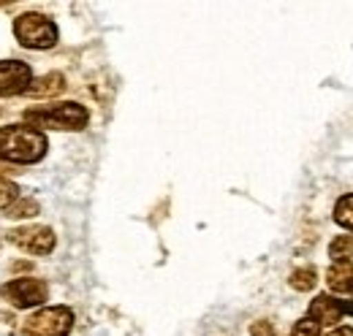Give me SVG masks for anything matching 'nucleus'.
Segmentation results:
<instances>
[{
	"instance_id": "obj_1",
	"label": "nucleus",
	"mask_w": 353,
	"mask_h": 336,
	"mask_svg": "<svg viewBox=\"0 0 353 336\" xmlns=\"http://www.w3.org/2000/svg\"><path fill=\"white\" fill-rule=\"evenodd\" d=\"M49 141L41 130L30 125L0 127V160L11 166H33L44 160Z\"/></svg>"
},
{
	"instance_id": "obj_2",
	"label": "nucleus",
	"mask_w": 353,
	"mask_h": 336,
	"mask_svg": "<svg viewBox=\"0 0 353 336\" xmlns=\"http://www.w3.org/2000/svg\"><path fill=\"white\" fill-rule=\"evenodd\" d=\"M25 123L36 130H85L90 123V112L82 103L60 101L52 106H33L25 109Z\"/></svg>"
},
{
	"instance_id": "obj_3",
	"label": "nucleus",
	"mask_w": 353,
	"mask_h": 336,
	"mask_svg": "<svg viewBox=\"0 0 353 336\" xmlns=\"http://www.w3.org/2000/svg\"><path fill=\"white\" fill-rule=\"evenodd\" d=\"M14 36L25 49H52L60 39L54 19H49L46 14H36V11L19 14L14 19Z\"/></svg>"
},
{
	"instance_id": "obj_4",
	"label": "nucleus",
	"mask_w": 353,
	"mask_h": 336,
	"mask_svg": "<svg viewBox=\"0 0 353 336\" xmlns=\"http://www.w3.org/2000/svg\"><path fill=\"white\" fill-rule=\"evenodd\" d=\"M74 328L71 306H41L22 320V336H68Z\"/></svg>"
},
{
	"instance_id": "obj_5",
	"label": "nucleus",
	"mask_w": 353,
	"mask_h": 336,
	"mask_svg": "<svg viewBox=\"0 0 353 336\" xmlns=\"http://www.w3.org/2000/svg\"><path fill=\"white\" fill-rule=\"evenodd\" d=\"M3 295L14 309H41L49 298V285L36 277H19L3 285Z\"/></svg>"
},
{
	"instance_id": "obj_6",
	"label": "nucleus",
	"mask_w": 353,
	"mask_h": 336,
	"mask_svg": "<svg viewBox=\"0 0 353 336\" xmlns=\"http://www.w3.org/2000/svg\"><path fill=\"white\" fill-rule=\"evenodd\" d=\"M6 236H8V242L14 247H19V250L25 252H33V255H49V252L54 250V244H57L52 228L33 225V222L30 225H19V228H11Z\"/></svg>"
},
{
	"instance_id": "obj_7",
	"label": "nucleus",
	"mask_w": 353,
	"mask_h": 336,
	"mask_svg": "<svg viewBox=\"0 0 353 336\" xmlns=\"http://www.w3.org/2000/svg\"><path fill=\"white\" fill-rule=\"evenodd\" d=\"M33 82V68L22 60H0V98L25 95Z\"/></svg>"
},
{
	"instance_id": "obj_8",
	"label": "nucleus",
	"mask_w": 353,
	"mask_h": 336,
	"mask_svg": "<svg viewBox=\"0 0 353 336\" xmlns=\"http://www.w3.org/2000/svg\"><path fill=\"white\" fill-rule=\"evenodd\" d=\"M307 317L312 323H318V328H334L343 320V304H340V298H334L329 293L315 295L310 301Z\"/></svg>"
},
{
	"instance_id": "obj_9",
	"label": "nucleus",
	"mask_w": 353,
	"mask_h": 336,
	"mask_svg": "<svg viewBox=\"0 0 353 336\" xmlns=\"http://www.w3.org/2000/svg\"><path fill=\"white\" fill-rule=\"evenodd\" d=\"M326 285L329 291L340 298H353V263L343 260V263H332L326 269Z\"/></svg>"
},
{
	"instance_id": "obj_10",
	"label": "nucleus",
	"mask_w": 353,
	"mask_h": 336,
	"mask_svg": "<svg viewBox=\"0 0 353 336\" xmlns=\"http://www.w3.org/2000/svg\"><path fill=\"white\" fill-rule=\"evenodd\" d=\"M65 76L60 74V71H49L44 76H39V79H33L30 87L25 90V95L28 98H36V101H46V98H57V95H63L65 92Z\"/></svg>"
},
{
	"instance_id": "obj_11",
	"label": "nucleus",
	"mask_w": 353,
	"mask_h": 336,
	"mask_svg": "<svg viewBox=\"0 0 353 336\" xmlns=\"http://www.w3.org/2000/svg\"><path fill=\"white\" fill-rule=\"evenodd\" d=\"M288 285H291L294 291H299V293H310V291L318 285V271H315L312 266H302V269H296V271L288 277Z\"/></svg>"
},
{
	"instance_id": "obj_12",
	"label": "nucleus",
	"mask_w": 353,
	"mask_h": 336,
	"mask_svg": "<svg viewBox=\"0 0 353 336\" xmlns=\"http://www.w3.org/2000/svg\"><path fill=\"white\" fill-rule=\"evenodd\" d=\"M39 201H33V198H17L8 209H6V217L8 220H30V217H39Z\"/></svg>"
},
{
	"instance_id": "obj_13",
	"label": "nucleus",
	"mask_w": 353,
	"mask_h": 336,
	"mask_svg": "<svg viewBox=\"0 0 353 336\" xmlns=\"http://www.w3.org/2000/svg\"><path fill=\"white\" fill-rule=\"evenodd\" d=\"M329 258H332V263L351 260L353 258V236H348V233L334 236V239H332V244H329Z\"/></svg>"
},
{
	"instance_id": "obj_14",
	"label": "nucleus",
	"mask_w": 353,
	"mask_h": 336,
	"mask_svg": "<svg viewBox=\"0 0 353 336\" xmlns=\"http://www.w3.org/2000/svg\"><path fill=\"white\" fill-rule=\"evenodd\" d=\"M334 222L343 225L345 231H353V193L351 196H343L334 207Z\"/></svg>"
},
{
	"instance_id": "obj_15",
	"label": "nucleus",
	"mask_w": 353,
	"mask_h": 336,
	"mask_svg": "<svg viewBox=\"0 0 353 336\" xmlns=\"http://www.w3.org/2000/svg\"><path fill=\"white\" fill-rule=\"evenodd\" d=\"M19 198V187L11 179H0V211H6Z\"/></svg>"
},
{
	"instance_id": "obj_16",
	"label": "nucleus",
	"mask_w": 353,
	"mask_h": 336,
	"mask_svg": "<svg viewBox=\"0 0 353 336\" xmlns=\"http://www.w3.org/2000/svg\"><path fill=\"white\" fill-rule=\"evenodd\" d=\"M291 336H321V328H318V323H312L310 317H302V320L294 326Z\"/></svg>"
},
{
	"instance_id": "obj_17",
	"label": "nucleus",
	"mask_w": 353,
	"mask_h": 336,
	"mask_svg": "<svg viewBox=\"0 0 353 336\" xmlns=\"http://www.w3.org/2000/svg\"><path fill=\"white\" fill-rule=\"evenodd\" d=\"M250 336H274L272 323H266V320H256V323L250 326Z\"/></svg>"
},
{
	"instance_id": "obj_18",
	"label": "nucleus",
	"mask_w": 353,
	"mask_h": 336,
	"mask_svg": "<svg viewBox=\"0 0 353 336\" xmlns=\"http://www.w3.org/2000/svg\"><path fill=\"white\" fill-rule=\"evenodd\" d=\"M332 336H353V328L351 326H340V328H334Z\"/></svg>"
},
{
	"instance_id": "obj_19",
	"label": "nucleus",
	"mask_w": 353,
	"mask_h": 336,
	"mask_svg": "<svg viewBox=\"0 0 353 336\" xmlns=\"http://www.w3.org/2000/svg\"><path fill=\"white\" fill-rule=\"evenodd\" d=\"M11 174H17V171H14V168H8L6 163H3V160H0V179H8Z\"/></svg>"
},
{
	"instance_id": "obj_20",
	"label": "nucleus",
	"mask_w": 353,
	"mask_h": 336,
	"mask_svg": "<svg viewBox=\"0 0 353 336\" xmlns=\"http://www.w3.org/2000/svg\"><path fill=\"white\" fill-rule=\"evenodd\" d=\"M0 6H3V3H0Z\"/></svg>"
}]
</instances>
